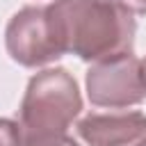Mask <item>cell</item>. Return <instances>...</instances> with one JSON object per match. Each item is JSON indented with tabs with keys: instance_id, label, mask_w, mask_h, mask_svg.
Listing matches in <instances>:
<instances>
[{
	"instance_id": "ba28073f",
	"label": "cell",
	"mask_w": 146,
	"mask_h": 146,
	"mask_svg": "<svg viewBox=\"0 0 146 146\" xmlns=\"http://www.w3.org/2000/svg\"><path fill=\"white\" fill-rule=\"evenodd\" d=\"M121 5H125L132 14H146V0H119Z\"/></svg>"
},
{
	"instance_id": "52a82bcc",
	"label": "cell",
	"mask_w": 146,
	"mask_h": 146,
	"mask_svg": "<svg viewBox=\"0 0 146 146\" xmlns=\"http://www.w3.org/2000/svg\"><path fill=\"white\" fill-rule=\"evenodd\" d=\"M18 144V121L0 119V146H16Z\"/></svg>"
},
{
	"instance_id": "5b68a950",
	"label": "cell",
	"mask_w": 146,
	"mask_h": 146,
	"mask_svg": "<svg viewBox=\"0 0 146 146\" xmlns=\"http://www.w3.org/2000/svg\"><path fill=\"white\" fill-rule=\"evenodd\" d=\"M82 141L89 146H132L146 135V114L110 112L87 114L75 125Z\"/></svg>"
},
{
	"instance_id": "8992f818",
	"label": "cell",
	"mask_w": 146,
	"mask_h": 146,
	"mask_svg": "<svg viewBox=\"0 0 146 146\" xmlns=\"http://www.w3.org/2000/svg\"><path fill=\"white\" fill-rule=\"evenodd\" d=\"M16 146H80L68 135H52V137H36V135H23L18 130V144Z\"/></svg>"
},
{
	"instance_id": "3957f363",
	"label": "cell",
	"mask_w": 146,
	"mask_h": 146,
	"mask_svg": "<svg viewBox=\"0 0 146 146\" xmlns=\"http://www.w3.org/2000/svg\"><path fill=\"white\" fill-rule=\"evenodd\" d=\"M87 96L98 107L123 110L146 98V71L139 57L121 55L96 62L87 71Z\"/></svg>"
},
{
	"instance_id": "277c9868",
	"label": "cell",
	"mask_w": 146,
	"mask_h": 146,
	"mask_svg": "<svg viewBox=\"0 0 146 146\" xmlns=\"http://www.w3.org/2000/svg\"><path fill=\"white\" fill-rule=\"evenodd\" d=\"M5 43L9 57L27 68L50 64L64 55L46 7H25L14 14L5 32Z\"/></svg>"
},
{
	"instance_id": "9c48e42d",
	"label": "cell",
	"mask_w": 146,
	"mask_h": 146,
	"mask_svg": "<svg viewBox=\"0 0 146 146\" xmlns=\"http://www.w3.org/2000/svg\"><path fill=\"white\" fill-rule=\"evenodd\" d=\"M132 146H146V135H144V137H141V139H139V141H135V144H132Z\"/></svg>"
},
{
	"instance_id": "30bf717a",
	"label": "cell",
	"mask_w": 146,
	"mask_h": 146,
	"mask_svg": "<svg viewBox=\"0 0 146 146\" xmlns=\"http://www.w3.org/2000/svg\"><path fill=\"white\" fill-rule=\"evenodd\" d=\"M141 62H144V71H146V59H141Z\"/></svg>"
},
{
	"instance_id": "6da1fadb",
	"label": "cell",
	"mask_w": 146,
	"mask_h": 146,
	"mask_svg": "<svg viewBox=\"0 0 146 146\" xmlns=\"http://www.w3.org/2000/svg\"><path fill=\"white\" fill-rule=\"evenodd\" d=\"M46 11L62 50L82 62L132 52L137 23L119 0H52Z\"/></svg>"
},
{
	"instance_id": "7a4b0ae2",
	"label": "cell",
	"mask_w": 146,
	"mask_h": 146,
	"mask_svg": "<svg viewBox=\"0 0 146 146\" xmlns=\"http://www.w3.org/2000/svg\"><path fill=\"white\" fill-rule=\"evenodd\" d=\"M80 110L82 98L73 75L66 68H46L27 82L18 114V130L36 137L66 135Z\"/></svg>"
}]
</instances>
